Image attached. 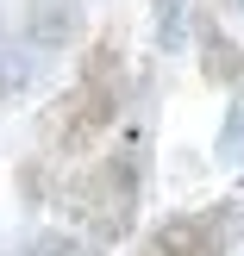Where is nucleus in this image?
<instances>
[{
	"label": "nucleus",
	"mask_w": 244,
	"mask_h": 256,
	"mask_svg": "<svg viewBox=\"0 0 244 256\" xmlns=\"http://www.w3.org/2000/svg\"><path fill=\"white\" fill-rule=\"evenodd\" d=\"M119 112H125V50H119V38L107 32V38H94V50H88L75 94L50 112V150L82 156L88 144H100V138L113 132Z\"/></svg>",
	"instance_id": "nucleus-1"
},
{
	"label": "nucleus",
	"mask_w": 244,
	"mask_h": 256,
	"mask_svg": "<svg viewBox=\"0 0 244 256\" xmlns=\"http://www.w3.org/2000/svg\"><path fill=\"white\" fill-rule=\"evenodd\" d=\"M63 194H69V219H82L88 238L113 244V238L132 225L138 194H144V138H125L119 150H107V156L88 175H75Z\"/></svg>",
	"instance_id": "nucleus-2"
},
{
	"label": "nucleus",
	"mask_w": 244,
	"mask_h": 256,
	"mask_svg": "<svg viewBox=\"0 0 244 256\" xmlns=\"http://www.w3.org/2000/svg\"><path fill=\"white\" fill-rule=\"evenodd\" d=\"M238 238H244V206L219 200V206L163 219L150 232V250H163V256H219V250H238Z\"/></svg>",
	"instance_id": "nucleus-3"
},
{
	"label": "nucleus",
	"mask_w": 244,
	"mask_h": 256,
	"mask_svg": "<svg viewBox=\"0 0 244 256\" xmlns=\"http://www.w3.org/2000/svg\"><path fill=\"white\" fill-rule=\"evenodd\" d=\"M200 75H207L213 88H225V94H244V50L232 44V38L219 32L213 19H200Z\"/></svg>",
	"instance_id": "nucleus-4"
},
{
	"label": "nucleus",
	"mask_w": 244,
	"mask_h": 256,
	"mask_svg": "<svg viewBox=\"0 0 244 256\" xmlns=\"http://www.w3.org/2000/svg\"><path fill=\"white\" fill-rule=\"evenodd\" d=\"M219 162H225V169H238V162H244V94H232V106H225V125H219Z\"/></svg>",
	"instance_id": "nucleus-5"
},
{
	"label": "nucleus",
	"mask_w": 244,
	"mask_h": 256,
	"mask_svg": "<svg viewBox=\"0 0 244 256\" xmlns=\"http://www.w3.org/2000/svg\"><path fill=\"white\" fill-rule=\"evenodd\" d=\"M157 6V38L163 50H175V38H182V0H150Z\"/></svg>",
	"instance_id": "nucleus-6"
},
{
	"label": "nucleus",
	"mask_w": 244,
	"mask_h": 256,
	"mask_svg": "<svg viewBox=\"0 0 244 256\" xmlns=\"http://www.w3.org/2000/svg\"><path fill=\"white\" fill-rule=\"evenodd\" d=\"M238 6H244V0H238Z\"/></svg>",
	"instance_id": "nucleus-7"
}]
</instances>
